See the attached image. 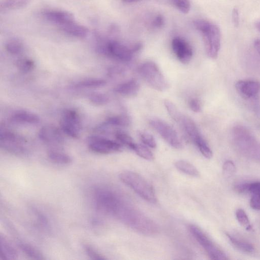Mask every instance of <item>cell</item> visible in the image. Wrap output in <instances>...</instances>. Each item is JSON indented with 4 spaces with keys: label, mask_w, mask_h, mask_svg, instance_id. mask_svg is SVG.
Masks as SVG:
<instances>
[{
    "label": "cell",
    "mask_w": 260,
    "mask_h": 260,
    "mask_svg": "<svg viewBox=\"0 0 260 260\" xmlns=\"http://www.w3.org/2000/svg\"><path fill=\"white\" fill-rule=\"evenodd\" d=\"M114 218L143 236H155L159 231L158 226L153 220L136 209L124 198Z\"/></svg>",
    "instance_id": "obj_1"
},
{
    "label": "cell",
    "mask_w": 260,
    "mask_h": 260,
    "mask_svg": "<svg viewBox=\"0 0 260 260\" xmlns=\"http://www.w3.org/2000/svg\"><path fill=\"white\" fill-rule=\"evenodd\" d=\"M232 140L236 150L248 159L260 163V141L245 126L233 128Z\"/></svg>",
    "instance_id": "obj_2"
},
{
    "label": "cell",
    "mask_w": 260,
    "mask_h": 260,
    "mask_svg": "<svg viewBox=\"0 0 260 260\" xmlns=\"http://www.w3.org/2000/svg\"><path fill=\"white\" fill-rule=\"evenodd\" d=\"M196 29L203 35L207 53L210 58L216 59L221 48V36L218 25L205 19L194 21Z\"/></svg>",
    "instance_id": "obj_3"
},
{
    "label": "cell",
    "mask_w": 260,
    "mask_h": 260,
    "mask_svg": "<svg viewBox=\"0 0 260 260\" xmlns=\"http://www.w3.org/2000/svg\"><path fill=\"white\" fill-rule=\"evenodd\" d=\"M120 180L134 191L143 199L156 204L157 198L153 186L138 173L130 171L123 172L119 176Z\"/></svg>",
    "instance_id": "obj_4"
},
{
    "label": "cell",
    "mask_w": 260,
    "mask_h": 260,
    "mask_svg": "<svg viewBox=\"0 0 260 260\" xmlns=\"http://www.w3.org/2000/svg\"><path fill=\"white\" fill-rule=\"evenodd\" d=\"M138 72L144 81L153 89L164 92L169 88L168 80L155 63L149 61L143 63L139 68Z\"/></svg>",
    "instance_id": "obj_5"
},
{
    "label": "cell",
    "mask_w": 260,
    "mask_h": 260,
    "mask_svg": "<svg viewBox=\"0 0 260 260\" xmlns=\"http://www.w3.org/2000/svg\"><path fill=\"white\" fill-rule=\"evenodd\" d=\"M27 140L23 136L8 130H0V148L11 154L23 156L29 153Z\"/></svg>",
    "instance_id": "obj_6"
},
{
    "label": "cell",
    "mask_w": 260,
    "mask_h": 260,
    "mask_svg": "<svg viewBox=\"0 0 260 260\" xmlns=\"http://www.w3.org/2000/svg\"><path fill=\"white\" fill-rule=\"evenodd\" d=\"M189 230L192 236L203 248L211 259L215 260L229 259L226 254L199 227L195 225H190L189 226Z\"/></svg>",
    "instance_id": "obj_7"
},
{
    "label": "cell",
    "mask_w": 260,
    "mask_h": 260,
    "mask_svg": "<svg viewBox=\"0 0 260 260\" xmlns=\"http://www.w3.org/2000/svg\"><path fill=\"white\" fill-rule=\"evenodd\" d=\"M150 125L171 147L176 149L183 148V143L180 136L168 123L155 118L150 120Z\"/></svg>",
    "instance_id": "obj_8"
},
{
    "label": "cell",
    "mask_w": 260,
    "mask_h": 260,
    "mask_svg": "<svg viewBox=\"0 0 260 260\" xmlns=\"http://www.w3.org/2000/svg\"><path fill=\"white\" fill-rule=\"evenodd\" d=\"M88 146L92 152L103 155L119 152L123 150V145L118 141L98 136L89 137Z\"/></svg>",
    "instance_id": "obj_9"
},
{
    "label": "cell",
    "mask_w": 260,
    "mask_h": 260,
    "mask_svg": "<svg viewBox=\"0 0 260 260\" xmlns=\"http://www.w3.org/2000/svg\"><path fill=\"white\" fill-rule=\"evenodd\" d=\"M60 126L68 136L75 139L79 138L82 127L78 113L73 109L66 110L62 114Z\"/></svg>",
    "instance_id": "obj_10"
},
{
    "label": "cell",
    "mask_w": 260,
    "mask_h": 260,
    "mask_svg": "<svg viewBox=\"0 0 260 260\" xmlns=\"http://www.w3.org/2000/svg\"><path fill=\"white\" fill-rule=\"evenodd\" d=\"M103 51L113 58L124 62H130L135 53L132 46L128 47L117 41L108 42Z\"/></svg>",
    "instance_id": "obj_11"
},
{
    "label": "cell",
    "mask_w": 260,
    "mask_h": 260,
    "mask_svg": "<svg viewBox=\"0 0 260 260\" xmlns=\"http://www.w3.org/2000/svg\"><path fill=\"white\" fill-rule=\"evenodd\" d=\"M39 139L48 145L58 146L64 142L60 130L55 126L48 125L43 127L38 133Z\"/></svg>",
    "instance_id": "obj_12"
},
{
    "label": "cell",
    "mask_w": 260,
    "mask_h": 260,
    "mask_svg": "<svg viewBox=\"0 0 260 260\" xmlns=\"http://www.w3.org/2000/svg\"><path fill=\"white\" fill-rule=\"evenodd\" d=\"M172 48L178 60L184 64L190 62L193 55V49L185 39L177 37L172 41Z\"/></svg>",
    "instance_id": "obj_13"
},
{
    "label": "cell",
    "mask_w": 260,
    "mask_h": 260,
    "mask_svg": "<svg viewBox=\"0 0 260 260\" xmlns=\"http://www.w3.org/2000/svg\"><path fill=\"white\" fill-rule=\"evenodd\" d=\"M239 94L245 99L255 98L260 93V82L254 80H241L236 84Z\"/></svg>",
    "instance_id": "obj_14"
},
{
    "label": "cell",
    "mask_w": 260,
    "mask_h": 260,
    "mask_svg": "<svg viewBox=\"0 0 260 260\" xmlns=\"http://www.w3.org/2000/svg\"><path fill=\"white\" fill-rule=\"evenodd\" d=\"M140 84L138 80L132 79L117 85L114 89L115 93L126 98L136 96L140 90Z\"/></svg>",
    "instance_id": "obj_15"
},
{
    "label": "cell",
    "mask_w": 260,
    "mask_h": 260,
    "mask_svg": "<svg viewBox=\"0 0 260 260\" xmlns=\"http://www.w3.org/2000/svg\"><path fill=\"white\" fill-rule=\"evenodd\" d=\"M46 19L60 26L75 21L73 15L63 10H49L44 13Z\"/></svg>",
    "instance_id": "obj_16"
},
{
    "label": "cell",
    "mask_w": 260,
    "mask_h": 260,
    "mask_svg": "<svg viewBox=\"0 0 260 260\" xmlns=\"http://www.w3.org/2000/svg\"><path fill=\"white\" fill-rule=\"evenodd\" d=\"M10 121L13 123L37 124L40 119L37 115L26 111H18L14 113L10 118Z\"/></svg>",
    "instance_id": "obj_17"
},
{
    "label": "cell",
    "mask_w": 260,
    "mask_h": 260,
    "mask_svg": "<svg viewBox=\"0 0 260 260\" xmlns=\"http://www.w3.org/2000/svg\"><path fill=\"white\" fill-rule=\"evenodd\" d=\"M61 28L64 32L76 38H84L87 36L89 32L87 28L77 24L75 21L62 25Z\"/></svg>",
    "instance_id": "obj_18"
},
{
    "label": "cell",
    "mask_w": 260,
    "mask_h": 260,
    "mask_svg": "<svg viewBox=\"0 0 260 260\" xmlns=\"http://www.w3.org/2000/svg\"><path fill=\"white\" fill-rule=\"evenodd\" d=\"M0 257L1 259H17L18 254L16 250L2 235L0 236Z\"/></svg>",
    "instance_id": "obj_19"
},
{
    "label": "cell",
    "mask_w": 260,
    "mask_h": 260,
    "mask_svg": "<svg viewBox=\"0 0 260 260\" xmlns=\"http://www.w3.org/2000/svg\"><path fill=\"white\" fill-rule=\"evenodd\" d=\"M131 124V119L128 115L122 114L108 118L102 125L104 127H128Z\"/></svg>",
    "instance_id": "obj_20"
},
{
    "label": "cell",
    "mask_w": 260,
    "mask_h": 260,
    "mask_svg": "<svg viewBox=\"0 0 260 260\" xmlns=\"http://www.w3.org/2000/svg\"><path fill=\"white\" fill-rule=\"evenodd\" d=\"M47 156L51 162L56 164L66 165L72 162V158L69 155L55 150L49 151Z\"/></svg>",
    "instance_id": "obj_21"
},
{
    "label": "cell",
    "mask_w": 260,
    "mask_h": 260,
    "mask_svg": "<svg viewBox=\"0 0 260 260\" xmlns=\"http://www.w3.org/2000/svg\"><path fill=\"white\" fill-rule=\"evenodd\" d=\"M226 235L231 243L240 251L247 253H252L255 251V247L250 243L236 238L228 233H226Z\"/></svg>",
    "instance_id": "obj_22"
},
{
    "label": "cell",
    "mask_w": 260,
    "mask_h": 260,
    "mask_svg": "<svg viewBox=\"0 0 260 260\" xmlns=\"http://www.w3.org/2000/svg\"><path fill=\"white\" fill-rule=\"evenodd\" d=\"M19 248L28 257L34 260H44L42 254L32 245L25 242H19L18 244Z\"/></svg>",
    "instance_id": "obj_23"
},
{
    "label": "cell",
    "mask_w": 260,
    "mask_h": 260,
    "mask_svg": "<svg viewBox=\"0 0 260 260\" xmlns=\"http://www.w3.org/2000/svg\"><path fill=\"white\" fill-rule=\"evenodd\" d=\"M175 166L177 169L188 176L195 178H197L200 176L198 169L193 165L187 161H178L175 163Z\"/></svg>",
    "instance_id": "obj_24"
},
{
    "label": "cell",
    "mask_w": 260,
    "mask_h": 260,
    "mask_svg": "<svg viewBox=\"0 0 260 260\" xmlns=\"http://www.w3.org/2000/svg\"><path fill=\"white\" fill-rule=\"evenodd\" d=\"M106 84V81L101 79H89L80 81L74 84L76 89L97 88L103 87Z\"/></svg>",
    "instance_id": "obj_25"
},
{
    "label": "cell",
    "mask_w": 260,
    "mask_h": 260,
    "mask_svg": "<svg viewBox=\"0 0 260 260\" xmlns=\"http://www.w3.org/2000/svg\"><path fill=\"white\" fill-rule=\"evenodd\" d=\"M194 143L205 158L210 159L213 157V152L203 136L201 135L199 137L194 141Z\"/></svg>",
    "instance_id": "obj_26"
},
{
    "label": "cell",
    "mask_w": 260,
    "mask_h": 260,
    "mask_svg": "<svg viewBox=\"0 0 260 260\" xmlns=\"http://www.w3.org/2000/svg\"><path fill=\"white\" fill-rule=\"evenodd\" d=\"M164 105L172 120L179 124L183 116V114L174 103H173L169 100H165L164 101Z\"/></svg>",
    "instance_id": "obj_27"
},
{
    "label": "cell",
    "mask_w": 260,
    "mask_h": 260,
    "mask_svg": "<svg viewBox=\"0 0 260 260\" xmlns=\"http://www.w3.org/2000/svg\"><path fill=\"white\" fill-rule=\"evenodd\" d=\"M115 137L122 145L125 146L133 150L136 143L129 135L124 132L119 131L115 133Z\"/></svg>",
    "instance_id": "obj_28"
},
{
    "label": "cell",
    "mask_w": 260,
    "mask_h": 260,
    "mask_svg": "<svg viewBox=\"0 0 260 260\" xmlns=\"http://www.w3.org/2000/svg\"><path fill=\"white\" fill-rule=\"evenodd\" d=\"M133 151L143 159L152 161L154 159V155L151 151L146 146L142 145V144L136 143Z\"/></svg>",
    "instance_id": "obj_29"
},
{
    "label": "cell",
    "mask_w": 260,
    "mask_h": 260,
    "mask_svg": "<svg viewBox=\"0 0 260 260\" xmlns=\"http://www.w3.org/2000/svg\"><path fill=\"white\" fill-rule=\"evenodd\" d=\"M16 66L21 73L25 74L33 70L35 64L34 61L31 59L23 58L17 61Z\"/></svg>",
    "instance_id": "obj_30"
},
{
    "label": "cell",
    "mask_w": 260,
    "mask_h": 260,
    "mask_svg": "<svg viewBox=\"0 0 260 260\" xmlns=\"http://www.w3.org/2000/svg\"><path fill=\"white\" fill-rule=\"evenodd\" d=\"M141 141L147 146L154 149L157 147V143L152 135L147 132L139 131L137 132Z\"/></svg>",
    "instance_id": "obj_31"
},
{
    "label": "cell",
    "mask_w": 260,
    "mask_h": 260,
    "mask_svg": "<svg viewBox=\"0 0 260 260\" xmlns=\"http://www.w3.org/2000/svg\"><path fill=\"white\" fill-rule=\"evenodd\" d=\"M6 50L10 54L17 55L21 53L23 50L21 42L16 40L8 41L5 45Z\"/></svg>",
    "instance_id": "obj_32"
},
{
    "label": "cell",
    "mask_w": 260,
    "mask_h": 260,
    "mask_svg": "<svg viewBox=\"0 0 260 260\" xmlns=\"http://www.w3.org/2000/svg\"><path fill=\"white\" fill-rule=\"evenodd\" d=\"M28 0H2L1 3V8L16 9L26 5Z\"/></svg>",
    "instance_id": "obj_33"
},
{
    "label": "cell",
    "mask_w": 260,
    "mask_h": 260,
    "mask_svg": "<svg viewBox=\"0 0 260 260\" xmlns=\"http://www.w3.org/2000/svg\"><path fill=\"white\" fill-rule=\"evenodd\" d=\"M236 217L239 223L245 227L247 230H253L248 216L244 210L241 209H238L236 212Z\"/></svg>",
    "instance_id": "obj_34"
},
{
    "label": "cell",
    "mask_w": 260,
    "mask_h": 260,
    "mask_svg": "<svg viewBox=\"0 0 260 260\" xmlns=\"http://www.w3.org/2000/svg\"><path fill=\"white\" fill-rule=\"evenodd\" d=\"M89 100L91 103L97 106L104 105L109 101L107 96L101 93L92 94L89 96Z\"/></svg>",
    "instance_id": "obj_35"
},
{
    "label": "cell",
    "mask_w": 260,
    "mask_h": 260,
    "mask_svg": "<svg viewBox=\"0 0 260 260\" xmlns=\"http://www.w3.org/2000/svg\"><path fill=\"white\" fill-rule=\"evenodd\" d=\"M86 254L93 260H103L106 258L99 253L93 247L89 245H85L83 247Z\"/></svg>",
    "instance_id": "obj_36"
},
{
    "label": "cell",
    "mask_w": 260,
    "mask_h": 260,
    "mask_svg": "<svg viewBox=\"0 0 260 260\" xmlns=\"http://www.w3.org/2000/svg\"><path fill=\"white\" fill-rule=\"evenodd\" d=\"M177 8L182 13H189L191 8V3L189 0H172Z\"/></svg>",
    "instance_id": "obj_37"
},
{
    "label": "cell",
    "mask_w": 260,
    "mask_h": 260,
    "mask_svg": "<svg viewBox=\"0 0 260 260\" xmlns=\"http://www.w3.org/2000/svg\"><path fill=\"white\" fill-rule=\"evenodd\" d=\"M32 212L39 224L45 229L49 230L50 225L47 217L42 212L35 208L32 209Z\"/></svg>",
    "instance_id": "obj_38"
},
{
    "label": "cell",
    "mask_w": 260,
    "mask_h": 260,
    "mask_svg": "<svg viewBox=\"0 0 260 260\" xmlns=\"http://www.w3.org/2000/svg\"><path fill=\"white\" fill-rule=\"evenodd\" d=\"M223 169L224 176L229 178L235 174L236 171V167L234 162L228 160L224 163Z\"/></svg>",
    "instance_id": "obj_39"
},
{
    "label": "cell",
    "mask_w": 260,
    "mask_h": 260,
    "mask_svg": "<svg viewBox=\"0 0 260 260\" xmlns=\"http://www.w3.org/2000/svg\"><path fill=\"white\" fill-rule=\"evenodd\" d=\"M247 193L260 194V182L247 183Z\"/></svg>",
    "instance_id": "obj_40"
},
{
    "label": "cell",
    "mask_w": 260,
    "mask_h": 260,
    "mask_svg": "<svg viewBox=\"0 0 260 260\" xmlns=\"http://www.w3.org/2000/svg\"><path fill=\"white\" fill-rule=\"evenodd\" d=\"M250 206L253 209L260 211V194H252Z\"/></svg>",
    "instance_id": "obj_41"
},
{
    "label": "cell",
    "mask_w": 260,
    "mask_h": 260,
    "mask_svg": "<svg viewBox=\"0 0 260 260\" xmlns=\"http://www.w3.org/2000/svg\"><path fill=\"white\" fill-rule=\"evenodd\" d=\"M190 109L194 112L198 113L201 111L200 102L196 98H192L189 103Z\"/></svg>",
    "instance_id": "obj_42"
},
{
    "label": "cell",
    "mask_w": 260,
    "mask_h": 260,
    "mask_svg": "<svg viewBox=\"0 0 260 260\" xmlns=\"http://www.w3.org/2000/svg\"><path fill=\"white\" fill-rule=\"evenodd\" d=\"M165 22V19L163 15L159 14L156 16L153 21V25L157 28L162 27Z\"/></svg>",
    "instance_id": "obj_43"
},
{
    "label": "cell",
    "mask_w": 260,
    "mask_h": 260,
    "mask_svg": "<svg viewBox=\"0 0 260 260\" xmlns=\"http://www.w3.org/2000/svg\"><path fill=\"white\" fill-rule=\"evenodd\" d=\"M233 19L235 25L237 26L240 23L239 13L238 9L235 8L233 12Z\"/></svg>",
    "instance_id": "obj_44"
},
{
    "label": "cell",
    "mask_w": 260,
    "mask_h": 260,
    "mask_svg": "<svg viewBox=\"0 0 260 260\" xmlns=\"http://www.w3.org/2000/svg\"><path fill=\"white\" fill-rule=\"evenodd\" d=\"M254 46L256 50L260 55V39L256 40L254 43Z\"/></svg>",
    "instance_id": "obj_45"
},
{
    "label": "cell",
    "mask_w": 260,
    "mask_h": 260,
    "mask_svg": "<svg viewBox=\"0 0 260 260\" xmlns=\"http://www.w3.org/2000/svg\"><path fill=\"white\" fill-rule=\"evenodd\" d=\"M125 3H130L141 1V0H123Z\"/></svg>",
    "instance_id": "obj_46"
},
{
    "label": "cell",
    "mask_w": 260,
    "mask_h": 260,
    "mask_svg": "<svg viewBox=\"0 0 260 260\" xmlns=\"http://www.w3.org/2000/svg\"><path fill=\"white\" fill-rule=\"evenodd\" d=\"M256 68H257L258 72L260 73V60L258 62V64L256 65Z\"/></svg>",
    "instance_id": "obj_47"
},
{
    "label": "cell",
    "mask_w": 260,
    "mask_h": 260,
    "mask_svg": "<svg viewBox=\"0 0 260 260\" xmlns=\"http://www.w3.org/2000/svg\"><path fill=\"white\" fill-rule=\"evenodd\" d=\"M256 26L258 30L260 32V21L257 23Z\"/></svg>",
    "instance_id": "obj_48"
}]
</instances>
